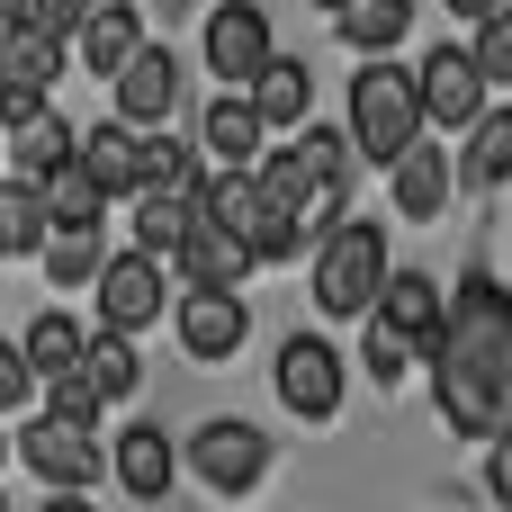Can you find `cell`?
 <instances>
[{
  "label": "cell",
  "mask_w": 512,
  "mask_h": 512,
  "mask_svg": "<svg viewBox=\"0 0 512 512\" xmlns=\"http://www.w3.org/2000/svg\"><path fill=\"white\" fill-rule=\"evenodd\" d=\"M108 477H117L135 504H162V495L180 486V441H171L162 423H126V432L108 441Z\"/></svg>",
  "instance_id": "obj_13"
},
{
  "label": "cell",
  "mask_w": 512,
  "mask_h": 512,
  "mask_svg": "<svg viewBox=\"0 0 512 512\" xmlns=\"http://www.w3.org/2000/svg\"><path fill=\"white\" fill-rule=\"evenodd\" d=\"M72 72V36L63 27H36V18H9V81L54 99V81Z\"/></svg>",
  "instance_id": "obj_21"
},
{
  "label": "cell",
  "mask_w": 512,
  "mask_h": 512,
  "mask_svg": "<svg viewBox=\"0 0 512 512\" xmlns=\"http://www.w3.org/2000/svg\"><path fill=\"white\" fill-rule=\"evenodd\" d=\"M126 216H135V252H162V261H171V252L189 243V225H198V198H180V189H144Z\"/></svg>",
  "instance_id": "obj_27"
},
{
  "label": "cell",
  "mask_w": 512,
  "mask_h": 512,
  "mask_svg": "<svg viewBox=\"0 0 512 512\" xmlns=\"http://www.w3.org/2000/svg\"><path fill=\"white\" fill-rule=\"evenodd\" d=\"M0 512H9V495H0Z\"/></svg>",
  "instance_id": "obj_46"
},
{
  "label": "cell",
  "mask_w": 512,
  "mask_h": 512,
  "mask_svg": "<svg viewBox=\"0 0 512 512\" xmlns=\"http://www.w3.org/2000/svg\"><path fill=\"white\" fill-rule=\"evenodd\" d=\"M36 108H54V99H36V90H18V81H0V135H18Z\"/></svg>",
  "instance_id": "obj_37"
},
{
  "label": "cell",
  "mask_w": 512,
  "mask_h": 512,
  "mask_svg": "<svg viewBox=\"0 0 512 512\" xmlns=\"http://www.w3.org/2000/svg\"><path fill=\"white\" fill-rule=\"evenodd\" d=\"M81 171H90L117 207H135V198H144V135H135L126 117H99V126L81 135Z\"/></svg>",
  "instance_id": "obj_16"
},
{
  "label": "cell",
  "mask_w": 512,
  "mask_h": 512,
  "mask_svg": "<svg viewBox=\"0 0 512 512\" xmlns=\"http://www.w3.org/2000/svg\"><path fill=\"white\" fill-rule=\"evenodd\" d=\"M468 54H477V72H486L495 90H512V9H504V18H486V27L468 36Z\"/></svg>",
  "instance_id": "obj_34"
},
{
  "label": "cell",
  "mask_w": 512,
  "mask_h": 512,
  "mask_svg": "<svg viewBox=\"0 0 512 512\" xmlns=\"http://www.w3.org/2000/svg\"><path fill=\"white\" fill-rule=\"evenodd\" d=\"M360 369H369V378H378V387L396 396V387L414 378V351H405L396 333H378V324H369V342H360Z\"/></svg>",
  "instance_id": "obj_33"
},
{
  "label": "cell",
  "mask_w": 512,
  "mask_h": 512,
  "mask_svg": "<svg viewBox=\"0 0 512 512\" xmlns=\"http://www.w3.org/2000/svg\"><path fill=\"white\" fill-rule=\"evenodd\" d=\"M486 495H495V504L512 512V423L495 432V441H486Z\"/></svg>",
  "instance_id": "obj_36"
},
{
  "label": "cell",
  "mask_w": 512,
  "mask_h": 512,
  "mask_svg": "<svg viewBox=\"0 0 512 512\" xmlns=\"http://www.w3.org/2000/svg\"><path fill=\"white\" fill-rule=\"evenodd\" d=\"M387 189H396V216H405V225H432V216L450 207V189H459V153H441V144L423 135V144L387 171Z\"/></svg>",
  "instance_id": "obj_17"
},
{
  "label": "cell",
  "mask_w": 512,
  "mask_h": 512,
  "mask_svg": "<svg viewBox=\"0 0 512 512\" xmlns=\"http://www.w3.org/2000/svg\"><path fill=\"white\" fill-rule=\"evenodd\" d=\"M180 99H189V72H180V54H171L162 36H144V54L108 81V117H126L135 135L171 126V117H180Z\"/></svg>",
  "instance_id": "obj_9"
},
{
  "label": "cell",
  "mask_w": 512,
  "mask_h": 512,
  "mask_svg": "<svg viewBox=\"0 0 512 512\" xmlns=\"http://www.w3.org/2000/svg\"><path fill=\"white\" fill-rule=\"evenodd\" d=\"M198 144L189 135H171V126H153L144 135V189H180V198H198Z\"/></svg>",
  "instance_id": "obj_28"
},
{
  "label": "cell",
  "mask_w": 512,
  "mask_h": 512,
  "mask_svg": "<svg viewBox=\"0 0 512 512\" xmlns=\"http://www.w3.org/2000/svg\"><path fill=\"white\" fill-rule=\"evenodd\" d=\"M315 9H324V18H333V9H351V0H315Z\"/></svg>",
  "instance_id": "obj_44"
},
{
  "label": "cell",
  "mask_w": 512,
  "mask_h": 512,
  "mask_svg": "<svg viewBox=\"0 0 512 512\" xmlns=\"http://www.w3.org/2000/svg\"><path fill=\"white\" fill-rule=\"evenodd\" d=\"M180 459H189V477H198L207 495H252V486L270 477V432H252L243 414H216V423H198V432L180 441Z\"/></svg>",
  "instance_id": "obj_6"
},
{
  "label": "cell",
  "mask_w": 512,
  "mask_h": 512,
  "mask_svg": "<svg viewBox=\"0 0 512 512\" xmlns=\"http://www.w3.org/2000/svg\"><path fill=\"white\" fill-rule=\"evenodd\" d=\"M432 396L459 441H495L512 423V288L468 270L450 288V324L432 351Z\"/></svg>",
  "instance_id": "obj_1"
},
{
  "label": "cell",
  "mask_w": 512,
  "mask_h": 512,
  "mask_svg": "<svg viewBox=\"0 0 512 512\" xmlns=\"http://www.w3.org/2000/svg\"><path fill=\"white\" fill-rule=\"evenodd\" d=\"M387 270H396V252H387V225H369V216H342V225H324V234H315V252H306L315 315H324V324H369V306H378Z\"/></svg>",
  "instance_id": "obj_2"
},
{
  "label": "cell",
  "mask_w": 512,
  "mask_h": 512,
  "mask_svg": "<svg viewBox=\"0 0 512 512\" xmlns=\"http://www.w3.org/2000/svg\"><path fill=\"white\" fill-rule=\"evenodd\" d=\"M171 270H180V288H243V279H252V243L225 234L216 216H198L189 243L171 252Z\"/></svg>",
  "instance_id": "obj_18"
},
{
  "label": "cell",
  "mask_w": 512,
  "mask_h": 512,
  "mask_svg": "<svg viewBox=\"0 0 512 512\" xmlns=\"http://www.w3.org/2000/svg\"><path fill=\"white\" fill-rule=\"evenodd\" d=\"M45 279L54 288H99V270H108V243L99 234H45Z\"/></svg>",
  "instance_id": "obj_29"
},
{
  "label": "cell",
  "mask_w": 512,
  "mask_h": 512,
  "mask_svg": "<svg viewBox=\"0 0 512 512\" xmlns=\"http://www.w3.org/2000/svg\"><path fill=\"white\" fill-rule=\"evenodd\" d=\"M333 36H342L360 63H387V54L414 36V0H351V9H333Z\"/></svg>",
  "instance_id": "obj_23"
},
{
  "label": "cell",
  "mask_w": 512,
  "mask_h": 512,
  "mask_svg": "<svg viewBox=\"0 0 512 512\" xmlns=\"http://www.w3.org/2000/svg\"><path fill=\"white\" fill-rule=\"evenodd\" d=\"M0 153H9V171H18V180H45V171L81 162V126H72L63 108H36L18 135H0Z\"/></svg>",
  "instance_id": "obj_20"
},
{
  "label": "cell",
  "mask_w": 512,
  "mask_h": 512,
  "mask_svg": "<svg viewBox=\"0 0 512 512\" xmlns=\"http://www.w3.org/2000/svg\"><path fill=\"white\" fill-rule=\"evenodd\" d=\"M9 459H27L36 486H54V495H90V486L108 477L99 432H90V423H63V414H27V432L9 441Z\"/></svg>",
  "instance_id": "obj_5"
},
{
  "label": "cell",
  "mask_w": 512,
  "mask_h": 512,
  "mask_svg": "<svg viewBox=\"0 0 512 512\" xmlns=\"http://www.w3.org/2000/svg\"><path fill=\"white\" fill-rule=\"evenodd\" d=\"M90 9H99V0H36L27 18H36V27H63V36H72V27H81Z\"/></svg>",
  "instance_id": "obj_38"
},
{
  "label": "cell",
  "mask_w": 512,
  "mask_h": 512,
  "mask_svg": "<svg viewBox=\"0 0 512 512\" xmlns=\"http://www.w3.org/2000/svg\"><path fill=\"white\" fill-rule=\"evenodd\" d=\"M441 9H450V18H459V27H468V36H477V27H486V18H504L512 0H441Z\"/></svg>",
  "instance_id": "obj_39"
},
{
  "label": "cell",
  "mask_w": 512,
  "mask_h": 512,
  "mask_svg": "<svg viewBox=\"0 0 512 512\" xmlns=\"http://www.w3.org/2000/svg\"><path fill=\"white\" fill-rule=\"evenodd\" d=\"M459 180H468V189H504L512 180V99H495V108L459 135Z\"/></svg>",
  "instance_id": "obj_25"
},
{
  "label": "cell",
  "mask_w": 512,
  "mask_h": 512,
  "mask_svg": "<svg viewBox=\"0 0 512 512\" xmlns=\"http://www.w3.org/2000/svg\"><path fill=\"white\" fill-rule=\"evenodd\" d=\"M45 198H36V180H18V171H0V261H36L45 252Z\"/></svg>",
  "instance_id": "obj_26"
},
{
  "label": "cell",
  "mask_w": 512,
  "mask_h": 512,
  "mask_svg": "<svg viewBox=\"0 0 512 512\" xmlns=\"http://www.w3.org/2000/svg\"><path fill=\"white\" fill-rule=\"evenodd\" d=\"M0 81H9V27H0Z\"/></svg>",
  "instance_id": "obj_42"
},
{
  "label": "cell",
  "mask_w": 512,
  "mask_h": 512,
  "mask_svg": "<svg viewBox=\"0 0 512 512\" xmlns=\"http://www.w3.org/2000/svg\"><path fill=\"white\" fill-rule=\"evenodd\" d=\"M45 512H99L90 495H45Z\"/></svg>",
  "instance_id": "obj_40"
},
{
  "label": "cell",
  "mask_w": 512,
  "mask_h": 512,
  "mask_svg": "<svg viewBox=\"0 0 512 512\" xmlns=\"http://www.w3.org/2000/svg\"><path fill=\"white\" fill-rule=\"evenodd\" d=\"M171 261L162 252H108V270H99V288H90V315H99V333H117V342H144L153 324H171Z\"/></svg>",
  "instance_id": "obj_4"
},
{
  "label": "cell",
  "mask_w": 512,
  "mask_h": 512,
  "mask_svg": "<svg viewBox=\"0 0 512 512\" xmlns=\"http://www.w3.org/2000/svg\"><path fill=\"white\" fill-rule=\"evenodd\" d=\"M135 54H144V9H135V0H99V9L72 27V63H81L90 81H117Z\"/></svg>",
  "instance_id": "obj_14"
},
{
  "label": "cell",
  "mask_w": 512,
  "mask_h": 512,
  "mask_svg": "<svg viewBox=\"0 0 512 512\" xmlns=\"http://www.w3.org/2000/svg\"><path fill=\"white\" fill-rule=\"evenodd\" d=\"M27 9H36V0H0V27H9V18H27Z\"/></svg>",
  "instance_id": "obj_41"
},
{
  "label": "cell",
  "mask_w": 512,
  "mask_h": 512,
  "mask_svg": "<svg viewBox=\"0 0 512 512\" xmlns=\"http://www.w3.org/2000/svg\"><path fill=\"white\" fill-rule=\"evenodd\" d=\"M414 90H423V126H432V135H468V126L495 108V81L477 72L468 45H432V54L414 63Z\"/></svg>",
  "instance_id": "obj_7"
},
{
  "label": "cell",
  "mask_w": 512,
  "mask_h": 512,
  "mask_svg": "<svg viewBox=\"0 0 512 512\" xmlns=\"http://www.w3.org/2000/svg\"><path fill=\"white\" fill-rule=\"evenodd\" d=\"M198 54H207V72H216L225 90H252V72L279 54V36H270V9H261V0H216V9H207V36H198Z\"/></svg>",
  "instance_id": "obj_10"
},
{
  "label": "cell",
  "mask_w": 512,
  "mask_h": 512,
  "mask_svg": "<svg viewBox=\"0 0 512 512\" xmlns=\"http://www.w3.org/2000/svg\"><path fill=\"white\" fill-rule=\"evenodd\" d=\"M351 144H360V162H378V171H396L432 126H423V90H414V63H360L351 72Z\"/></svg>",
  "instance_id": "obj_3"
},
{
  "label": "cell",
  "mask_w": 512,
  "mask_h": 512,
  "mask_svg": "<svg viewBox=\"0 0 512 512\" xmlns=\"http://www.w3.org/2000/svg\"><path fill=\"white\" fill-rule=\"evenodd\" d=\"M36 198H45V225H54V234H99V225H108V207H117L81 162L45 171V180H36Z\"/></svg>",
  "instance_id": "obj_22"
},
{
  "label": "cell",
  "mask_w": 512,
  "mask_h": 512,
  "mask_svg": "<svg viewBox=\"0 0 512 512\" xmlns=\"http://www.w3.org/2000/svg\"><path fill=\"white\" fill-rule=\"evenodd\" d=\"M18 351H27V369H36V387H45V378H63V369H81V360H90V324H81V315H63V306H45V315L18 333Z\"/></svg>",
  "instance_id": "obj_24"
},
{
  "label": "cell",
  "mask_w": 512,
  "mask_h": 512,
  "mask_svg": "<svg viewBox=\"0 0 512 512\" xmlns=\"http://www.w3.org/2000/svg\"><path fill=\"white\" fill-rule=\"evenodd\" d=\"M45 387H36V369H27V351L18 342H0V414H27Z\"/></svg>",
  "instance_id": "obj_35"
},
{
  "label": "cell",
  "mask_w": 512,
  "mask_h": 512,
  "mask_svg": "<svg viewBox=\"0 0 512 512\" xmlns=\"http://www.w3.org/2000/svg\"><path fill=\"white\" fill-rule=\"evenodd\" d=\"M198 153H207L216 171H252V162L270 153V126H261L252 90H225V99L198 108Z\"/></svg>",
  "instance_id": "obj_15"
},
{
  "label": "cell",
  "mask_w": 512,
  "mask_h": 512,
  "mask_svg": "<svg viewBox=\"0 0 512 512\" xmlns=\"http://www.w3.org/2000/svg\"><path fill=\"white\" fill-rule=\"evenodd\" d=\"M153 9H171V18H180V9H198V0H153Z\"/></svg>",
  "instance_id": "obj_43"
},
{
  "label": "cell",
  "mask_w": 512,
  "mask_h": 512,
  "mask_svg": "<svg viewBox=\"0 0 512 512\" xmlns=\"http://www.w3.org/2000/svg\"><path fill=\"white\" fill-rule=\"evenodd\" d=\"M252 108H261V126H270V135L315 126V72H306L297 54H270V63L252 72Z\"/></svg>",
  "instance_id": "obj_19"
},
{
  "label": "cell",
  "mask_w": 512,
  "mask_h": 512,
  "mask_svg": "<svg viewBox=\"0 0 512 512\" xmlns=\"http://www.w3.org/2000/svg\"><path fill=\"white\" fill-rule=\"evenodd\" d=\"M369 324H378V333H396V342H405V351L432 369V351H441V324H450V297H441L423 270H387V288H378Z\"/></svg>",
  "instance_id": "obj_11"
},
{
  "label": "cell",
  "mask_w": 512,
  "mask_h": 512,
  "mask_svg": "<svg viewBox=\"0 0 512 512\" xmlns=\"http://www.w3.org/2000/svg\"><path fill=\"white\" fill-rule=\"evenodd\" d=\"M351 126H297V162L324 180V189H351Z\"/></svg>",
  "instance_id": "obj_31"
},
{
  "label": "cell",
  "mask_w": 512,
  "mask_h": 512,
  "mask_svg": "<svg viewBox=\"0 0 512 512\" xmlns=\"http://www.w3.org/2000/svg\"><path fill=\"white\" fill-rule=\"evenodd\" d=\"M171 324H180V351L207 360V369L234 360V351L252 342V306H243V288H180Z\"/></svg>",
  "instance_id": "obj_12"
},
{
  "label": "cell",
  "mask_w": 512,
  "mask_h": 512,
  "mask_svg": "<svg viewBox=\"0 0 512 512\" xmlns=\"http://www.w3.org/2000/svg\"><path fill=\"white\" fill-rule=\"evenodd\" d=\"M342 351L324 342V333H288L279 342V360H270V387H279V405L297 414V423H333L342 414Z\"/></svg>",
  "instance_id": "obj_8"
},
{
  "label": "cell",
  "mask_w": 512,
  "mask_h": 512,
  "mask_svg": "<svg viewBox=\"0 0 512 512\" xmlns=\"http://www.w3.org/2000/svg\"><path fill=\"white\" fill-rule=\"evenodd\" d=\"M0 459H9V432H0Z\"/></svg>",
  "instance_id": "obj_45"
},
{
  "label": "cell",
  "mask_w": 512,
  "mask_h": 512,
  "mask_svg": "<svg viewBox=\"0 0 512 512\" xmlns=\"http://www.w3.org/2000/svg\"><path fill=\"white\" fill-rule=\"evenodd\" d=\"M45 414H63V423H90V432H99L108 396H99V378H90V369H63V378H45Z\"/></svg>",
  "instance_id": "obj_32"
},
{
  "label": "cell",
  "mask_w": 512,
  "mask_h": 512,
  "mask_svg": "<svg viewBox=\"0 0 512 512\" xmlns=\"http://www.w3.org/2000/svg\"><path fill=\"white\" fill-rule=\"evenodd\" d=\"M81 369L99 378V396H108V405H126V396L144 387V360H135V342H117V333H99V324H90V360H81Z\"/></svg>",
  "instance_id": "obj_30"
}]
</instances>
